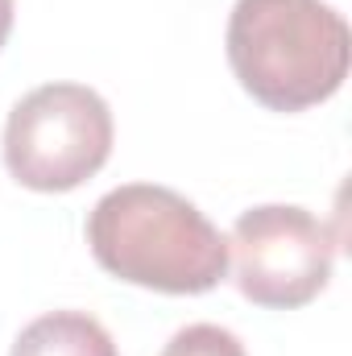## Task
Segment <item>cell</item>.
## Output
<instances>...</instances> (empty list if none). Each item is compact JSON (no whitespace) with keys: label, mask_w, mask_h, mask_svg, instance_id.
Segmentation results:
<instances>
[{"label":"cell","mask_w":352,"mask_h":356,"mask_svg":"<svg viewBox=\"0 0 352 356\" xmlns=\"http://www.w3.org/2000/svg\"><path fill=\"white\" fill-rule=\"evenodd\" d=\"M91 257L120 282L158 294H203L228 273V241L170 186L129 182L88 216Z\"/></svg>","instance_id":"cell-1"},{"label":"cell","mask_w":352,"mask_h":356,"mask_svg":"<svg viewBox=\"0 0 352 356\" xmlns=\"http://www.w3.org/2000/svg\"><path fill=\"white\" fill-rule=\"evenodd\" d=\"M228 63L269 112H303L344 88L352 38L344 17L323 0H237Z\"/></svg>","instance_id":"cell-2"},{"label":"cell","mask_w":352,"mask_h":356,"mask_svg":"<svg viewBox=\"0 0 352 356\" xmlns=\"http://www.w3.org/2000/svg\"><path fill=\"white\" fill-rule=\"evenodd\" d=\"M112 154V112L83 83H46L17 99L4 124V166L29 191H75Z\"/></svg>","instance_id":"cell-3"},{"label":"cell","mask_w":352,"mask_h":356,"mask_svg":"<svg viewBox=\"0 0 352 356\" xmlns=\"http://www.w3.org/2000/svg\"><path fill=\"white\" fill-rule=\"evenodd\" d=\"M228 253L237 257V286L249 302L294 311L328 286L336 241L307 207L265 203L232 224Z\"/></svg>","instance_id":"cell-4"},{"label":"cell","mask_w":352,"mask_h":356,"mask_svg":"<svg viewBox=\"0 0 352 356\" xmlns=\"http://www.w3.org/2000/svg\"><path fill=\"white\" fill-rule=\"evenodd\" d=\"M13 356H116V344L104 323L83 311H54L33 319L17 336Z\"/></svg>","instance_id":"cell-5"},{"label":"cell","mask_w":352,"mask_h":356,"mask_svg":"<svg viewBox=\"0 0 352 356\" xmlns=\"http://www.w3.org/2000/svg\"><path fill=\"white\" fill-rule=\"evenodd\" d=\"M162 356H245V344L216 323H191L162 348Z\"/></svg>","instance_id":"cell-6"},{"label":"cell","mask_w":352,"mask_h":356,"mask_svg":"<svg viewBox=\"0 0 352 356\" xmlns=\"http://www.w3.org/2000/svg\"><path fill=\"white\" fill-rule=\"evenodd\" d=\"M8 29H13V0H0V46L8 38Z\"/></svg>","instance_id":"cell-7"}]
</instances>
